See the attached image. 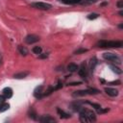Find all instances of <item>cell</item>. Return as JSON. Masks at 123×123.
I'll return each mask as SVG.
<instances>
[{
	"mask_svg": "<svg viewBox=\"0 0 123 123\" xmlns=\"http://www.w3.org/2000/svg\"><path fill=\"white\" fill-rule=\"evenodd\" d=\"M103 58H104L105 60L109 61V62H116V63H120V62H121V59H120L117 55H115V54H113V53L106 52V53L103 54Z\"/></svg>",
	"mask_w": 123,
	"mask_h": 123,
	"instance_id": "277c9868",
	"label": "cell"
},
{
	"mask_svg": "<svg viewBox=\"0 0 123 123\" xmlns=\"http://www.w3.org/2000/svg\"><path fill=\"white\" fill-rule=\"evenodd\" d=\"M47 57H48V54H46V53H45V54H41V53L39 54V58H40V59H45V58H47Z\"/></svg>",
	"mask_w": 123,
	"mask_h": 123,
	"instance_id": "4316f807",
	"label": "cell"
},
{
	"mask_svg": "<svg viewBox=\"0 0 123 123\" xmlns=\"http://www.w3.org/2000/svg\"><path fill=\"white\" fill-rule=\"evenodd\" d=\"M80 0H62V2L66 3V4H73V3H76V2H79Z\"/></svg>",
	"mask_w": 123,
	"mask_h": 123,
	"instance_id": "603a6c76",
	"label": "cell"
},
{
	"mask_svg": "<svg viewBox=\"0 0 123 123\" xmlns=\"http://www.w3.org/2000/svg\"><path fill=\"white\" fill-rule=\"evenodd\" d=\"M100 91L96 88H88V89H84V90H78V91H74L73 96H85V95H92V94H97Z\"/></svg>",
	"mask_w": 123,
	"mask_h": 123,
	"instance_id": "3957f363",
	"label": "cell"
},
{
	"mask_svg": "<svg viewBox=\"0 0 123 123\" xmlns=\"http://www.w3.org/2000/svg\"><path fill=\"white\" fill-rule=\"evenodd\" d=\"M37 114H36V112H35V111H33V110H31L30 111H29V116L30 117H32L33 119H37V116H36Z\"/></svg>",
	"mask_w": 123,
	"mask_h": 123,
	"instance_id": "7402d4cb",
	"label": "cell"
},
{
	"mask_svg": "<svg viewBox=\"0 0 123 123\" xmlns=\"http://www.w3.org/2000/svg\"><path fill=\"white\" fill-rule=\"evenodd\" d=\"M105 92L111 96V97H114V96H117L118 95V90L115 89V88H111V87H105Z\"/></svg>",
	"mask_w": 123,
	"mask_h": 123,
	"instance_id": "9c48e42d",
	"label": "cell"
},
{
	"mask_svg": "<svg viewBox=\"0 0 123 123\" xmlns=\"http://www.w3.org/2000/svg\"><path fill=\"white\" fill-rule=\"evenodd\" d=\"M79 111H80V120H81L82 122L87 123V122L95 121L96 116H95V113H94L91 110L82 108Z\"/></svg>",
	"mask_w": 123,
	"mask_h": 123,
	"instance_id": "6da1fadb",
	"label": "cell"
},
{
	"mask_svg": "<svg viewBox=\"0 0 123 123\" xmlns=\"http://www.w3.org/2000/svg\"><path fill=\"white\" fill-rule=\"evenodd\" d=\"M38 40H39V37L36 35H28L25 37V42L28 44H33L35 42H37Z\"/></svg>",
	"mask_w": 123,
	"mask_h": 123,
	"instance_id": "8992f818",
	"label": "cell"
},
{
	"mask_svg": "<svg viewBox=\"0 0 123 123\" xmlns=\"http://www.w3.org/2000/svg\"><path fill=\"white\" fill-rule=\"evenodd\" d=\"M18 51L22 56H26L28 54V49L25 46H22V45H18Z\"/></svg>",
	"mask_w": 123,
	"mask_h": 123,
	"instance_id": "4fadbf2b",
	"label": "cell"
},
{
	"mask_svg": "<svg viewBox=\"0 0 123 123\" xmlns=\"http://www.w3.org/2000/svg\"><path fill=\"white\" fill-rule=\"evenodd\" d=\"M86 51H87L86 49L82 48V49H78V50H76V51H75V54H81V53H85V52H86Z\"/></svg>",
	"mask_w": 123,
	"mask_h": 123,
	"instance_id": "cb8c5ba5",
	"label": "cell"
},
{
	"mask_svg": "<svg viewBox=\"0 0 123 123\" xmlns=\"http://www.w3.org/2000/svg\"><path fill=\"white\" fill-rule=\"evenodd\" d=\"M97 63V62H96V59L95 58H93V59H91V62H90V70H91V72L93 71V69H94V66H95V64Z\"/></svg>",
	"mask_w": 123,
	"mask_h": 123,
	"instance_id": "d6986e66",
	"label": "cell"
},
{
	"mask_svg": "<svg viewBox=\"0 0 123 123\" xmlns=\"http://www.w3.org/2000/svg\"><path fill=\"white\" fill-rule=\"evenodd\" d=\"M5 99H6V98H5L4 95H0V105L3 104V103L5 102Z\"/></svg>",
	"mask_w": 123,
	"mask_h": 123,
	"instance_id": "484cf974",
	"label": "cell"
},
{
	"mask_svg": "<svg viewBox=\"0 0 123 123\" xmlns=\"http://www.w3.org/2000/svg\"><path fill=\"white\" fill-rule=\"evenodd\" d=\"M31 6L33 8H36L38 10H43V11H46V10H49L52 8V6L50 4L44 3V2H35V3H32Z\"/></svg>",
	"mask_w": 123,
	"mask_h": 123,
	"instance_id": "5b68a950",
	"label": "cell"
},
{
	"mask_svg": "<svg viewBox=\"0 0 123 123\" xmlns=\"http://www.w3.org/2000/svg\"><path fill=\"white\" fill-rule=\"evenodd\" d=\"M3 95L5 96V98H11L12 96V89L11 87H5L3 90Z\"/></svg>",
	"mask_w": 123,
	"mask_h": 123,
	"instance_id": "8fae6325",
	"label": "cell"
},
{
	"mask_svg": "<svg viewBox=\"0 0 123 123\" xmlns=\"http://www.w3.org/2000/svg\"><path fill=\"white\" fill-rule=\"evenodd\" d=\"M9 108H10V105L8 104V103H3V104H1L0 105V112H3V111H6L7 110H9Z\"/></svg>",
	"mask_w": 123,
	"mask_h": 123,
	"instance_id": "2e32d148",
	"label": "cell"
},
{
	"mask_svg": "<svg viewBox=\"0 0 123 123\" xmlns=\"http://www.w3.org/2000/svg\"><path fill=\"white\" fill-rule=\"evenodd\" d=\"M67 69H68L70 72H75V71L78 70V65L75 64V63H73V62H71V63H69V64L67 65Z\"/></svg>",
	"mask_w": 123,
	"mask_h": 123,
	"instance_id": "5bb4252c",
	"label": "cell"
},
{
	"mask_svg": "<svg viewBox=\"0 0 123 123\" xmlns=\"http://www.w3.org/2000/svg\"><path fill=\"white\" fill-rule=\"evenodd\" d=\"M111 70H112L113 72H115L116 74H121V73H122V70H121L119 67L115 66V65H111Z\"/></svg>",
	"mask_w": 123,
	"mask_h": 123,
	"instance_id": "e0dca14e",
	"label": "cell"
},
{
	"mask_svg": "<svg viewBox=\"0 0 123 123\" xmlns=\"http://www.w3.org/2000/svg\"><path fill=\"white\" fill-rule=\"evenodd\" d=\"M87 104H89L91 107H93L94 109H96L97 111H99L101 109V106L99 104H95V103H91V102H87Z\"/></svg>",
	"mask_w": 123,
	"mask_h": 123,
	"instance_id": "ffe728a7",
	"label": "cell"
},
{
	"mask_svg": "<svg viewBox=\"0 0 123 123\" xmlns=\"http://www.w3.org/2000/svg\"><path fill=\"white\" fill-rule=\"evenodd\" d=\"M29 75V72L28 71H22V72H19V73H16L13 75V78L15 79H23L25 77H27Z\"/></svg>",
	"mask_w": 123,
	"mask_h": 123,
	"instance_id": "7c38bea8",
	"label": "cell"
},
{
	"mask_svg": "<svg viewBox=\"0 0 123 123\" xmlns=\"http://www.w3.org/2000/svg\"><path fill=\"white\" fill-rule=\"evenodd\" d=\"M81 84V82H77V83H71V84H69L70 86H76V85H80Z\"/></svg>",
	"mask_w": 123,
	"mask_h": 123,
	"instance_id": "83f0119b",
	"label": "cell"
},
{
	"mask_svg": "<svg viewBox=\"0 0 123 123\" xmlns=\"http://www.w3.org/2000/svg\"><path fill=\"white\" fill-rule=\"evenodd\" d=\"M117 7H118L119 9H122V8H123V1H122V0H119V1L117 2Z\"/></svg>",
	"mask_w": 123,
	"mask_h": 123,
	"instance_id": "d4e9b609",
	"label": "cell"
},
{
	"mask_svg": "<svg viewBox=\"0 0 123 123\" xmlns=\"http://www.w3.org/2000/svg\"><path fill=\"white\" fill-rule=\"evenodd\" d=\"M42 88H43V86H37V87L35 89V91H34V95H35L36 98L39 99V98H41V97L43 96Z\"/></svg>",
	"mask_w": 123,
	"mask_h": 123,
	"instance_id": "30bf717a",
	"label": "cell"
},
{
	"mask_svg": "<svg viewBox=\"0 0 123 123\" xmlns=\"http://www.w3.org/2000/svg\"><path fill=\"white\" fill-rule=\"evenodd\" d=\"M41 51H42V49H41L40 46H35V47L33 48V52H34L35 54H37V55H39V54L41 53Z\"/></svg>",
	"mask_w": 123,
	"mask_h": 123,
	"instance_id": "ac0fdd59",
	"label": "cell"
},
{
	"mask_svg": "<svg viewBox=\"0 0 123 123\" xmlns=\"http://www.w3.org/2000/svg\"><path fill=\"white\" fill-rule=\"evenodd\" d=\"M97 17H98V14H97V13H90V14L87 15V18L90 19V20L95 19V18H97Z\"/></svg>",
	"mask_w": 123,
	"mask_h": 123,
	"instance_id": "44dd1931",
	"label": "cell"
},
{
	"mask_svg": "<svg viewBox=\"0 0 123 123\" xmlns=\"http://www.w3.org/2000/svg\"><path fill=\"white\" fill-rule=\"evenodd\" d=\"M122 41H119V40H100L97 42V46L98 47H102V48H105V47H115V48H119V47H122Z\"/></svg>",
	"mask_w": 123,
	"mask_h": 123,
	"instance_id": "7a4b0ae2",
	"label": "cell"
},
{
	"mask_svg": "<svg viewBox=\"0 0 123 123\" xmlns=\"http://www.w3.org/2000/svg\"><path fill=\"white\" fill-rule=\"evenodd\" d=\"M2 60H3V59H2V55L0 54V65H1V63H2Z\"/></svg>",
	"mask_w": 123,
	"mask_h": 123,
	"instance_id": "f1b7e54d",
	"label": "cell"
},
{
	"mask_svg": "<svg viewBox=\"0 0 123 123\" xmlns=\"http://www.w3.org/2000/svg\"><path fill=\"white\" fill-rule=\"evenodd\" d=\"M57 111H58V113L60 114V116H61L62 118H69V117H70V114L67 113V112H65V111H63L62 110L58 109Z\"/></svg>",
	"mask_w": 123,
	"mask_h": 123,
	"instance_id": "9a60e30c",
	"label": "cell"
},
{
	"mask_svg": "<svg viewBox=\"0 0 123 123\" xmlns=\"http://www.w3.org/2000/svg\"><path fill=\"white\" fill-rule=\"evenodd\" d=\"M38 120L42 123H54V122H56V119L50 115H42L41 117L38 118Z\"/></svg>",
	"mask_w": 123,
	"mask_h": 123,
	"instance_id": "52a82bcc",
	"label": "cell"
},
{
	"mask_svg": "<svg viewBox=\"0 0 123 123\" xmlns=\"http://www.w3.org/2000/svg\"><path fill=\"white\" fill-rule=\"evenodd\" d=\"M78 73L82 78H85L86 76V63L83 62L81 64L80 67H78Z\"/></svg>",
	"mask_w": 123,
	"mask_h": 123,
	"instance_id": "ba28073f",
	"label": "cell"
}]
</instances>
